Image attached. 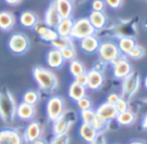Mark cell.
<instances>
[{"label":"cell","mask_w":147,"mask_h":144,"mask_svg":"<svg viewBox=\"0 0 147 144\" xmlns=\"http://www.w3.org/2000/svg\"><path fill=\"white\" fill-rule=\"evenodd\" d=\"M32 76L39 89L47 93H51L57 87V78L49 70L42 67H35L32 70Z\"/></svg>","instance_id":"6da1fadb"},{"label":"cell","mask_w":147,"mask_h":144,"mask_svg":"<svg viewBox=\"0 0 147 144\" xmlns=\"http://www.w3.org/2000/svg\"><path fill=\"white\" fill-rule=\"evenodd\" d=\"M17 104L13 95L7 90L0 92V118L4 122H12L16 116Z\"/></svg>","instance_id":"7a4b0ae2"},{"label":"cell","mask_w":147,"mask_h":144,"mask_svg":"<svg viewBox=\"0 0 147 144\" xmlns=\"http://www.w3.org/2000/svg\"><path fill=\"white\" fill-rule=\"evenodd\" d=\"M95 31H96V29L91 24L88 17H82V18L74 21L71 37L73 39L81 41V39L89 37V35H93Z\"/></svg>","instance_id":"3957f363"},{"label":"cell","mask_w":147,"mask_h":144,"mask_svg":"<svg viewBox=\"0 0 147 144\" xmlns=\"http://www.w3.org/2000/svg\"><path fill=\"white\" fill-rule=\"evenodd\" d=\"M98 55L102 62L112 64L121 55V51L118 47V45L108 41L101 43L98 49Z\"/></svg>","instance_id":"277c9868"},{"label":"cell","mask_w":147,"mask_h":144,"mask_svg":"<svg viewBox=\"0 0 147 144\" xmlns=\"http://www.w3.org/2000/svg\"><path fill=\"white\" fill-rule=\"evenodd\" d=\"M65 113V101L59 96H53L47 102V119L55 122Z\"/></svg>","instance_id":"5b68a950"},{"label":"cell","mask_w":147,"mask_h":144,"mask_svg":"<svg viewBox=\"0 0 147 144\" xmlns=\"http://www.w3.org/2000/svg\"><path fill=\"white\" fill-rule=\"evenodd\" d=\"M29 39L23 33H13L8 39V47L15 55H23L29 49Z\"/></svg>","instance_id":"8992f818"},{"label":"cell","mask_w":147,"mask_h":144,"mask_svg":"<svg viewBox=\"0 0 147 144\" xmlns=\"http://www.w3.org/2000/svg\"><path fill=\"white\" fill-rule=\"evenodd\" d=\"M140 87V77L138 74L131 73L122 82V98L130 99Z\"/></svg>","instance_id":"52a82bcc"},{"label":"cell","mask_w":147,"mask_h":144,"mask_svg":"<svg viewBox=\"0 0 147 144\" xmlns=\"http://www.w3.org/2000/svg\"><path fill=\"white\" fill-rule=\"evenodd\" d=\"M73 113L74 112L63 113L59 119L53 122V135H61V134H65L69 131L74 122H75V118H71V116H74Z\"/></svg>","instance_id":"ba28073f"},{"label":"cell","mask_w":147,"mask_h":144,"mask_svg":"<svg viewBox=\"0 0 147 144\" xmlns=\"http://www.w3.org/2000/svg\"><path fill=\"white\" fill-rule=\"evenodd\" d=\"M113 66V75L116 79L124 80L132 73V68L131 65L126 59L120 55L117 59H115L112 63Z\"/></svg>","instance_id":"9c48e42d"},{"label":"cell","mask_w":147,"mask_h":144,"mask_svg":"<svg viewBox=\"0 0 147 144\" xmlns=\"http://www.w3.org/2000/svg\"><path fill=\"white\" fill-rule=\"evenodd\" d=\"M23 136L13 128H4L0 130V144H23Z\"/></svg>","instance_id":"30bf717a"},{"label":"cell","mask_w":147,"mask_h":144,"mask_svg":"<svg viewBox=\"0 0 147 144\" xmlns=\"http://www.w3.org/2000/svg\"><path fill=\"white\" fill-rule=\"evenodd\" d=\"M42 126L37 121H30L23 132V139L25 142L32 143L33 141L39 139L42 136Z\"/></svg>","instance_id":"8fae6325"},{"label":"cell","mask_w":147,"mask_h":144,"mask_svg":"<svg viewBox=\"0 0 147 144\" xmlns=\"http://www.w3.org/2000/svg\"><path fill=\"white\" fill-rule=\"evenodd\" d=\"M63 20L61 14L57 11V8L55 6V2L53 0V2L49 4V6L47 7V11H45V23L51 28L55 29L59 24L61 23V21Z\"/></svg>","instance_id":"7c38bea8"},{"label":"cell","mask_w":147,"mask_h":144,"mask_svg":"<svg viewBox=\"0 0 147 144\" xmlns=\"http://www.w3.org/2000/svg\"><path fill=\"white\" fill-rule=\"evenodd\" d=\"M87 75H88V85H87L88 89L97 91L103 87L105 79L102 71L98 69H92L87 72Z\"/></svg>","instance_id":"4fadbf2b"},{"label":"cell","mask_w":147,"mask_h":144,"mask_svg":"<svg viewBox=\"0 0 147 144\" xmlns=\"http://www.w3.org/2000/svg\"><path fill=\"white\" fill-rule=\"evenodd\" d=\"M96 113L98 115V117H100L102 120L106 122L112 121V120L116 119L117 115H118V112H117L116 108L114 105H111L108 102H104L102 103L98 108L96 109Z\"/></svg>","instance_id":"5bb4252c"},{"label":"cell","mask_w":147,"mask_h":144,"mask_svg":"<svg viewBox=\"0 0 147 144\" xmlns=\"http://www.w3.org/2000/svg\"><path fill=\"white\" fill-rule=\"evenodd\" d=\"M101 43L94 34L89 35V37H85V39L79 41V45L80 49L86 53H94L98 51L99 47H100Z\"/></svg>","instance_id":"9a60e30c"},{"label":"cell","mask_w":147,"mask_h":144,"mask_svg":"<svg viewBox=\"0 0 147 144\" xmlns=\"http://www.w3.org/2000/svg\"><path fill=\"white\" fill-rule=\"evenodd\" d=\"M47 63L51 69L57 70V69H61L63 66L65 59H63L59 49H51L47 55Z\"/></svg>","instance_id":"2e32d148"},{"label":"cell","mask_w":147,"mask_h":144,"mask_svg":"<svg viewBox=\"0 0 147 144\" xmlns=\"http://www.w3.org/2000/svg\"><path fill=\"white\" fill-rule=\"evenodd\" d=\"M79 134H80L81 138L84 141H86L87 143H90V144H92L97 139V137L100 135L98 133V131L92 125H89V124H85V123L81 124L80 128H79Z\"/></svg>","instance_id":"e0dca14e"},{"label":"cell","mask_w":147,"mask_h":144,"mask_svg":"<svg viewBox=\"0 0 147 144\" xmlns=\"http://www.w3.org/2000/svg\"><path fill=\"white\" fill-rule=\"evenodd\" d=\"M35 115V106L29 105L25 102H21L20 104L17 105L16 109V116L19 119L23 121H29Z\"/></svg>","instance_id":"ac0fdd59"},{"label":"cell","mask_w":147,"mask_h":144,"mask_svg":"<svg viewBox=\"0 0 147 144\" xmlns=\"http://www.w3.org/2000/svg\"><path fill=\"white\" fill-rule=\"evenodd\" d=\"M88 18L96 30H100V29L104 28L107 22L106 15L103 13V11H92L88 16Z\"/></svg>","instance_id":"d6986e66"},{"label":"cell","mask_w":147,"mask_h":144,"mask_svg":"<svg viewBox=\"0 0 147 144\" xmlns=\"http://www.w3.org/2000/svg\"><path fill=\"white\" fill-rule=\"evenodd\" d=\"M87 96V87H84L82 85H79L78 83L74 81L69 85V97L74 101H79L80 99Z\"/></svg>","instance_id":"ffe728a7"},{"label":"cell","mask_w":147,"mask_h":144,"mask_svg":"<svg viewBox=\"0 0 147 144\" xmlns=\"http://www.w3.org/2000/svg\"><path fill=\"white\" fill-rule=\"evenodd\" d=\"M15 24V17L9 11H0V29L3 31L10 30Z\"/></svg>","instance_id":"44dd1931"},{"label":"cell","mask_w":147,"mask_h":144,"mask_svg":"<svg viewBox=\"0 0 147 144\" xmlns=\"http://www.w3.org/2000/svg\"><path fill=\"white\" fill-rule=\"evenodd\" d=\"M55 2L61 18H69L73 13V3L71 0H55Z\"/></svg>","instance_id":"7402d4cb"},{"label":"cell","mask_w":147,"mask_h":144,"mask_svg":"<svg viewBox=\"0 0 147 144\" xmlns=\"http://www.w3.org/2000/svg\"><path fill=\"white\" fill-rule=\"evenodd\" d=\"M19 21H20L21 25L23 27L31 28V27H34L35 24L38 22V18H37V15L33 11L27 10V11H23L20 14Z\"/></svg>","instance_id":"603a6c76"},{"label":"cell","mask_w":147,"mask_h":144,"mask_svg":"<svg viewBox=\"0 0 147 144\" xmlns=\"http://www.w3.org/2000/svg\"><path fill=\"white\" fill-rule=\"evenodd\" d=\"M74 21L71 20V18H63L61 21V23L59 24V26L55 28L57 32L59 33V37H71V28H73Z\"/></svg>","instance_id":"cb8c5ba5"},{"label":"cell","mask_w":147,"mask_h":144,"mask_svg":"<svg viewBox=\"0 0 147 144\" xmlns=\"http://www.w3.org/2000/svg\"><path fill=\"white\" fill-rule=\"evenodd\" d=\"M135 120H136V116L130 110H127L122 113H118L116 117L117 123L121 126H130L134 123Z\"/></svg>","instance_id":"d4e9b609"},{"label":"cell","mask_w":147,"mask_h":144,"mask_svg":"<svg viewBox=\"0 0 147 144\" xmlns=\"http://www.w3.org/2000/svg\"><path fill=\"white\" fill-rule=\"evenodd\" d=\"M136 45V43H135L134 39L129 37H123L119 39L118 41V47L120 49V51L124 55H129L131 51H132L133 47Z\"/></svg>","instance_id":"484cf974"},{"label":"cell","mask_w":147,"mask_h":144,"mask_svg":"<svg viewBox=\"0 0 147 144\" xmlns=\"http://www.w3.org/2000/svg\"><path fill=\"white\" fill-rule=\"evenodd\" d=\"M39 99H40V95H39L38 92L35 91V90H29V91H26L22 96L23 102L29 104V105H33V106H35L37 103H38Z\"/></svg>","instance_id":"4316f807"},{"label":"cell","mask_w":147,"mask_h":144,"mask_svg":"<svg viewBox=\"0 0 147 144\" xmlns=\"http://www.w3.org/2000/svg\"><path fill=\"white\" fill-rule=\"evenodd\" d=\"M69 72H71V76H73L74 78H76V77H78V76L87 73L85 66L83 65L80 61H77V59L71 61V64H69Z\"/></svg>","instance_id":"83f0119b"},{"label":"cell","mask_w":147,"mask_h":144,"mask_svg":"<svg viewBox=\"0 0 147 144\" xmlns=\"http://www.w3.org/2000/svg\"><path fill=\"white\" fill-rule=\"evenodd\" d=\"M71 37H59L57 39L51 43V47L53 49H63L65 47H74L73 45V41H71Z\"/></svg>","instance_id":"f1b7e54d"},{"label":"cell","mask_w":147,"mask_h":144,"mask_svg":"<svg viewBox=\"0 0 147 144\" xmlns=\"http://www.w3.org/2000/svg\"><path fill=\"white\" fill-rule=\"evenodd\" d=\"M80 116L83 123L91 125L93 123V121L95 120V118L97 117V113L93 109H89V110H85V111H81Z\"/></svg>","instance_id":"f546056e"},{"label":"cell","mask_w":147,"mask_h":144,"mask_svg":"<svg viewBox=\"0 0 147 144\" xmlns=\"http://www.w3.org/2000/svg\"><path fill=\"white\" fill-rule=\"evenodd\" d=\"M39 37L41 39V41H45V43H53L55 39H57V37H59V33L57 32L55 29L49 27V30L43 33L42 35H40Z\"/></svg>","instance_id":"4dcf8cb0"},{"label":"cell","mask_w":147,"mask_h":144,"mask_svg":"<svg viewBox=\"0 0 147 144\" xmlns=\"http://www.w3.org/2000/svg\"><path fill=\"white\" fill-rule=\"evenodd\" d=\"M77 106L81 111H85V110L92 109V101L88 96H85L84 98L80 99L79 101H77Z\"/></svg>","instance_id":"1f68e13d"},{"label":"cell","mask_w":147,"mask_h":144,"mask_svg":"<svg viewBox=\"0 0 147 144\" xmlns=\"http://www.w3.org/2000/svg\"><path fill=\"white\" fill-rule=\"evenodd\" d=\"M71 138L69 134H61V135H55V137L51 139L49 144H69Z\"/></svg>","instance_id":"d6a6232c"},{"label":"cell","mask_w":147,"mask_h":144,"mask_svg":"<svg viewBox=\"0 0 147 144\" xmlns=\"http://www.w3.org/2000/svg\"><path fill=\"white\" fill-rule=\"evenodd\" d=\"M59 51H61L65 61H74V59H75V57H76V51H75L74 47H65V49H59Z\"/></svg>","instance_id":"836d02e7"},{"label":"cell","mask_w":147,"mask_h":144,"mask_svg":"<svg viewBox=\"0 0 147 144\" xmlns=\"http://www.w3.org/2000/svg\"><path fill=\"white\" fill-rule=\"evenodd\" d=\"M143 55H144V49H143L142 47H140V45H136L132 49V51L129 53L128 57H130L131 59H141Z\"/></svg>","instance_id":"e575fe53"},{"label":"cell","mask_w":147,"mask_h":144,"mask_svg":"<svg viewBox=\"0 0 147 144\" xmlns=\"http://www.w3.org/2000/svg\"><path fill=\"white\" fill-rule=\"evenodd\" d=\"M115 108H116L118 113H122V112L127 111V110H129L128 102H127L126 99H124V98H121L118 101V103L115 105Z\"/></svg>","instance_id":"d590c367"},{"label":"cell","mask_w":147,"mask_h":144,"mask_svg":"<svg viewBox=\"0 0 147 144\" xmlns=\"http://www.w3.org/2000/svg\"><path fill=\"white\" fill-rule=\"evenodd\" d=\"M34 28V30H35V32L37 33V34L40 37V35H42L45 32H47V30H49V27L47 26V24H45V22H37L36 24H35V26L33 27Z\"/></svg>","instance_id":"8d00e7d4"},{"label":"cell","mask_w":147,"mask_h":144,"mask_svg":"<svg viewBox=\"0 0 147 144\" xmlns=\"http://www.w3.org/2000/svg\"><path fill=\"white\" fill-rule=\"evenodd\" d=\"M105 7V2L103 0H94L92 2L93 11H103Z\"/></svg>","instance_id":"74e56055"},{"label":"cell","mask_w":147,"mask_h":144,"mask_svg":"<svg viewBox=\"0 0 147 144\" xmlns=\"http://www.w3.org/2000/svg\"><path fill=\"white\" fill-rule=\"evenodd\" d=\"M75 82L78 83L79 85H82V86H84V87H87V85H88V75H87V73L76 77L75 78Z\"/></svg>","instance_id":"f35d334b"},{"label":"cell","mask_w":147,"mask_h":144,"mask_svg":"<svg viewBox=\"0 0 147 144\" xmlns=\"http://www.w3.org/2000/svg\"><path fill=\"white\" fill-rule=\"evenodd\" d=\"M122 98V96H120V95H118V94H116V93H112V94H110V95L107 97V102L108 103H110L111 105H116L117 103H118V101L119 100Z\"/></svg>","instance_id":"ab89813d"},{"label":"cell","mask_w":147,"mask_h":144,"mask_svg":"<svg viewBox=\"0 0 147 144\" xmlns=\"http://www.w3.org/2000/svg\"><path fill=\"white\" fill-rule=\"evenodd\" d=\"M105 2L107 3L109 7L113 9H117L122 5L123 0H105Z\"/></svg>","instance_id":"60d3db41"},{"label":"cell","mask_w":147,"mask_h":144,"mask_svg":"<svg viewBox=\"0 0 147 144\" xmlns=\"http://www.w3.org/2000/svg\"><path fill=\"white\" fill-rule=\"evenodd\" d=\"M92 144H106V140H105L104 136H103L102 134H100Z\"/></svg>","instance_id":"b9f144b4"},{"label":"cell","mask_w":147,"mask_h":144,"mask_svg":"<svg viewBox=\"0 0 147 144\" xmlns=\"http://www.w3.org/2000/svg\"><path fill=\"white\" fill-rule=\"evenodd\" d=\"M22 0H5V2L9 5H17L21 2Z\"/></svg>","instance_id":"7bdbcfd3"},{"label":"cell","mask_w":147,"mask_h":144,"mask_svg":"<svg viewBox=\"0 0 147 144\" xmlns=\"http://www.w3.org/2000/svg\"><path fill=\"white\" fill-rule=\"evenodd\" d=\"M141 126H142L143 129H146L147 130V114L145 115V117L143 118L142 122H141Z\"/></svg>","instance_id":"ee69618b"},{"label":"cell","mask_w":147,"mask_h":144,"mask_svg":"<svg viewBox=\"0 0 147 144\" xmlns=\"http://www.w3.org/2000/svg\"><path fill=\"white\" fill-rule=\"evenodd\" d=\"M31 144H47V142L45 141V139H42V138H39V139L35 140V141H33Z\"/></svg>","instance_id":"f6af8a7d"},{"label":"cell","mask_w":147,"mask_h":144,"mask_svg":"<svg viewBox=\"0 0 147 144\" xmlns=\"http://www.w3.org/2000/svg\"><path fill=\"white\" fill-rule=\"evenodd\" d=\"M129 144H146V143H145V142H143V141H139V140H135V141L130 142Z\"/></svg>","instance_id":"bcb514c9"},{"label":"cell","mask_w":147,"mask_h":144,"mask_svg":"<svg viewBox=\"0 0 147 144\" xmlns=\"http://www.w3.org/2000/svg\"><path fill=\"white\" fill-rule=\"evenodd\" d=\"M144 86H145V88L147 89V76L145 77V79H144Z\"/></svg>","instance_id":"7dc6e473"}]
</instances>
